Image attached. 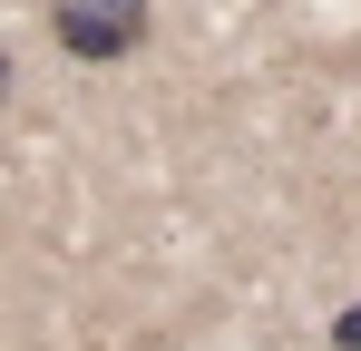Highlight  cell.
<instances>
[{
	"label": "cell",
	"instance_id": "obj_1",
	"mask_svg": "<svg viewBox=\"0 0 361 351\" xmlns=\"http://www.w3.org/2000/svg\"><path fill=\"white\" fill-rule=\"evenodd\" d=\"M147 20H157V0H49V30H59L68 58H127L147 39Z\"/></svg>",
	"mask_w": 361,
	"mask_h": 351
},
{
	"label": "cell",
	"instance_id": "obj_2",
	"mask_svg": "<svg viewBox=\"0 0 361 351\" xmlns=\"http://www.w3.org/2000/svg\"><path fill=\"white\" fill-rule=\"evenodd\" d=\"M332 351H361V302H342V312H332Z\"/></svg>",
	"mask_w": 361,
	"mask_h": 351
}]
</instances>
